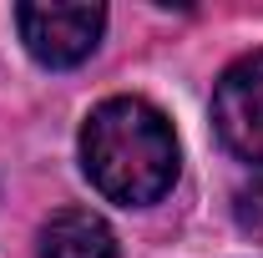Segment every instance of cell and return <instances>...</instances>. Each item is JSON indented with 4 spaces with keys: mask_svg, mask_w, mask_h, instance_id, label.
Listing matches in <instances>:
<instances>
[{
    "mask_svg": "<svg viewBox=\"0 0 263 258\" xmlns=\"http://www.w3.org/2000/svg\"><path fill=\"white\" fill-rule=\"evenodd\" d=\"M213 122L233 157L263 162V51L233 61L213 91Z\"/></svg>",
    "mask_w": 263,
    "mask_h": 258,
    "instance_id": "3",
    "label": "cell"
},
{
    "mask_svg": "<svg viewBox=\"0 0 263 258\" xmlns=\"http://www.w3.org/2000/svg\"><path fill=\"white\" fill-rule=\"evenodd\" d=\"M21 41L41 66H76L97 51L106 10L101 5H56V0H31L15 5Z\"/></svg>",
    "mask_w": 263,
    "mask_h": 258,
    "instance_id": "2",
    "label": "cell"
},
{
    "mask_svg": "<svg viewBox=\"0 0 263 258\" xmlns=\"http://www.w3.org/2000/svg\"><path fill=\"white\" fill-rule=\"evenodd\" d=\"M81 167L101 197L122 208H147L177 182L172 122L142 97H111L81 127Z\"/></svg>",
    "mask_w": 263,
    "mask_h": 258,
    "instance_id": "1",
    "label": "cell"
},
{
    "mask_svg": "<svg viewBox=\"0 0 263 258\" xmlns=\"http://www.w3.org/2000/svg\"><path fill=\"white\" fill-rule=\"evenodd\" d=\"M35 258H117V233L86 208H61L41 228Z\"/></svg>",
    "mask_w": 263,
    "mask_h": 258,
    "instance_id": "4",
    "label": "cell"
},
{
    "mask_svg": "<svg viewBox=\"0 0 263 258\" xmlns=\"http://www.w3.org/2000/svg\"><path fill=\"white\" fill-rule=\"evenodd\" d=\"M233 218H238V228H243V233L263 238V177L253 182V188H243V193H238V202H233Z\"/></svg>",
    "mask_w": 263,
    "mask_h": 258,
    "instance_id": "5",
    "label": "cell"
}]
</instances>
